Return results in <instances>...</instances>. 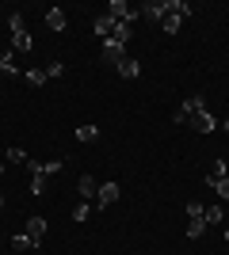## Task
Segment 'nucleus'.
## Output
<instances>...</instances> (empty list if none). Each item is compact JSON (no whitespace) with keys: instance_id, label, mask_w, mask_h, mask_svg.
<instances>
[{"instance_id":"nucleus-11","label":"nucleus","mask_w":229,"mask_h":255,"mask_svg":"<svg viewBox=\"0 0 229 255\" xmlns=\"http://www.w3.org/2000/svg\"><path fill=\"white\" fill-rule=\"evenodd\" d=\"M96 137H99V129L92 126V122H84V126H76V141H84V145H92Z\"/></svg>"},{"instance_id":"nucleus-17","label":"nucleus","mask_w":229,"mask_h":255,"mask_svg":"<svg viewBox=\"0 0 229 255\" xmlns=\"http://www.w3.org/2000/svg\"><path fill=\"white\" fill-rule=\"evenodd\" d=\"M0 73H8V76H15L19 69L11 65V50H0Z\"/></svg>"},{"instance_id":"nucleus-19","label":"nucleus","mask_w":229,"mask_h":255,"mask_svg":"<svg viewBox=\"0 0 229 255\" xmlns=\"http://www.w3.org/2000/svg\"><path fill=\"white\" fill-rule=\"evenodd\" d=\"M46 80H50V76H46V69H31V73H27V84H31V88H42Z\"/></svg>"},{"instance_id":"nucleus-21","label":"nucleus","mask_w":229,"mask_h":255,"mask_svg":"<svg viewBox=\"0 0 229 255\" xmlns=\"http://www.w3.org/2000/svg\"><path fill=\"white\" fill-rule=\"evenodd\" d=\"M88 217H92V206H88V202H80V206H73V221H80V225H84V221H88Z\"/></svg>"},{"instance_id":"nucleus-24","label":"nucleus","mask_w":229,"mask_h":255,"mask_svg":"<svg viewBox=\"0 0 229 255\" xmlns=\"http://www.w3.org/2000/svg\"><path fill=\"white\" fill-rule=\"evenodd\" d=\"M46 191V175L38 171V175H31V194H42Z\"/></svg>"},{"instance_id":"nucleus-20","label":"nucleus","mask_w":229,"mask_h":255,"mask_svg":"<svg viewBox=\"0 0 229 255\" xmlns=\"http://www.w3.org/2000/svg\"><path fill=\"white\" fill-rule=\"evenodd\" d=\"M11 248H15V252H31V236H27V233H19V236H11Z\"/></svg>"},{"instance_id":"nucleus-9","label":"nucleus","mask_w":229,"mask_h":255,"mask_svg":"<svg viewBox=\"0 0 229 255\" xmlns=\"http://www.w3.org/2000/svg\"><path fill=\"white\" fill-rule=\"evenodd\" d=\"M46 27H50V31H65V11L50 8V11H46Z\"/></svg>"},{"instance_id":"nucleus-4","label":"nucleus","mask_w":229,"mask_h":255,"mask_svg":"<svg viewBox=\"0 0 229 255\" xmlns=\"http://www.w3.org/2000/svg\"><path fill=\"white\" fill-rule=\"evenodd\" d=\"M115 198H119V183H103V187L96 191V210H107Z\"/></svg>"},{"instance_id":"nucleus-5","label":"nucleus","mask_w":229,"mask_h":255,"mask_svg":"<svg viewBox=\"0 0 229 255\" xmlns=\"http://www.w3.org/2000/svg\"><path fill=\"white\" fill-rule=\"evenodd\" d=\"M92 27H96V34H99V38H111V34H115V27H119V19H115V15L107 11V15H99V19L92 23Z\"/></svg>"},{"instance_id":"nucleus-23","label":"nucleus","mask_w":229,"mask_h":255,"mask_svg":"<svg viewBox=\"0 0 229 255\" xmlns=\"http://www.w3.org/2000/svg\"><path fill=\"white\" fill-rule=\"evenodd\" d=\"M8 160H11V164H23V168H27V152H23V149H15V145L8 149Z\"/></svg>"},{"instance_id":"nucleus-13","label":"nucleus","mask_w":229,"mask_h":255,"mask_svg":"<svg viewBox=\"0 0 229 255\" xmlns=\"http://www.w3.org/2000/svg\"><path fill=\"white\" fill-rule=\"evenodd\" d=\"M164 11H176L180 19H187V15H191V4H187V0H168V4H164Z\"/></svg>"},{"instance_id":"nucleus-18","label":"nucleus","mask_w":229,"mask_h":255,"mask_svg":"<svg viewBox=\"0 0 229 255\" xmlns=\"http://www.w3.org/2000/svg\"><path fill=\"white\" fill-rule=\"evenodd\" d=\"M203 233H207V221H203V217H195V221H187V236H191V240H199Z\"/></svg>"},{"instance_id":"nucleus-27","label":"nucleus","mask_w":229,"mask_h":255,"mask_svg":"<svg viewBox=\"0 0 229 255\" xmlns=\"http://www.w3.org/2000/svg\"><path fill=\"white\" fill-rule=\"evenodd\" d=\"M195 217H203V206H199V202H187V221H195Z\"/></svg>"},{"instance_id":"nucleus-15","label":"nucleus","mask_w":229,"mask_h":255,"mask_svg":"<svg viewBox=\"0 0 229 255\" xmlns=\"http://www.w3.org/2000/svg\"><path fill=\"white\" fill-rule=\"evenodd\" d=\"M31 34H27V31H19V34H11V50H19V53H27V50H31Z\"/></svg>"},{"instance_id":"nucleus-28","label":"nucleus","mask_w":229,"mask_h":255,"mask_svg":"<svg viewBox=\"0 0 229 255\" xmlns=\"http://www.w3.org/2000/svg\"><path fill=\"white\" fill-rule=\"evenodd\" d=\"M61 73H65V65H61V61H54V65H50V69H46V76H54V80H57V76H61Z\"/></svg>"},{"instance_id":"nucleus-25","label":"nucleus","mask_w":229,"mask_h":255,"mask_svg":"<svg viewBox=\"0 0 229 255\" xmlns=\"http://www.w3.org/2000/svg\"><path fill=\"white\" fill-rule=\"evenodd\" d=\"M8 27H11V34L27 31V27H23V15H15V11H11V15H8Z\"/></svg>"},{"instance_id":"nucleus-31","label":"nucleus","mask_w":229,"mask_h":255,"mask_svg":"<svg viewBox=\"0 0 229 255\" xmlns=\"http://www.w3.org/2000/svg\"><path fill=\"white\" fill-rule=\"evenodd\" d=\"M226 240H229V229H226Z\"/></svg>"},{"instance_id":"nucleus-2","label":"nucleus","mask_w":229,"mask_h":255,"mask_svg":"<svg viewBox=\"0 0 229 255\" xmlns=\"http://www.w3.org/2000/svg\"><path fill=\"white\" fill-rule=\"evenodd\" d=\"M203 107H207V99H203V96H191V99H184V103H180V107H176V122H187V118H191V115H195V111H203Z\"/></svg>"},{"instance_id":"nucleus-26","label":"nucleus","mask_w":229,"mask_h":255,"mask_svg":"<svg viewBox=\"0 0 229 255\" xmlns=\"http://www.w3.org/2000/svg\"><path fill=\"white\" fill-rule=\"evenodd\" d=\"M214 191H218V198H226V202H229V175H226V179H218V183H214Z\"/></svg>"},{"instance_id":"nucleus-30","label":"nucleus","mask_w":229,"mask_h":255,"mask_svg":"<svg viewBox=\"0 0 229 255\" xmlns=\"http://www.w3.org/2000/svg\"><path fill=\"white\" fill-rule=\"evenodd\" d=\"M0 210H4V194H0Z\"/></svg>"},{"instance_id":"nucleus-6","label":"nucleus","mask_w":229,"mask_h":255,"mask_svg":"<svg viewBox=\"0 0 229 255\" xmlns=\"http://www.w3.org/2000/svg\"><path fill=\"white\" fill-rule=\"evenodd\" d=\"M115 73H119V76H122V80H134V76L142 73V65L134 61V57H122V61H119V65H115Z\"/></svg>"},{"instance_id":"nucleus-16","label":"nucleus","mask_w":229,"mask_h":255,"mask_svg":"<svg viewBox=\"0 0 229 255\" xmlns=\"http://www.w3.org/2000/svg\"><path fill=\"white\" fill-rule=\"evenodd\" d=\"M130 34H134V27H130V23H122V19H119V27H115V34H111V38L126 46V42H130Z\"/></svg>"},{"instance_id":"nucleus-12","label":"nucleus","mask_w":229,"mask_h":255,"mask_svg":"<svg viewBox=\"0 0 229 255\" xmlns=\"http://www.w3.org/2000/svg\"><path fill=\"white\" fill-rule=\"evenodd\" d=\"M96 191H99V183L84 171V175H80V194H84V202H88V198H96Z\"/></svg>"},{"instance_id":"nucleus-14","label":"nucleus","mask_w":229,"mask_h":255,"mask_svg":"<svg viewBox=\"0 0 229 255\" xmlns=\"http://www.w3.org/2000/svg\"><path fill=\"white\" fill-rule=\"evenodd\" d=\"M161 27H164V31H168V34H176V31H180V27H184V19H180V15H176V11H164V19H161Z\"/></svg>"},{"instance_id":"nucleus-32","label":"nucleus","mask_w":229,"mask_h":255,"mask_svg":"<svg viewBox=\"0 0 229 255\" xmlns=\"http://www.w3.org/2000/svg\"><path fill=\"white\" fill-rule=\"evenodd\" d=\"M0 171H4V164H0Z\"/></svg>"},{"instance_id":"nucleus-1","label":"nucleus","mask_w":229,"mask_h":255,"mask_svg":"<svg viewBox=\"0 0 229 255\" xmlns=\"http://www.w3.org/2000/svg\"><path fill=\"white\" fill-rule=\"evenodd\" d=\"M187 126H191V129H199V133H210V129L218 126V118H214V115L207 111V107H203V111H195V115L187 118Z\"/></svg>"},{"instance_id":"nucleus-3","label":"nucleus","mask_w":229,"mask_h":255,"mask_svg":"<svg viewBox=\"0 0 229 255\" xmlns=\"http://www.w3.org/2000/svg\"><path fill=\"white\" fill-rule=\"evenodd\" d=\"M122 57H126V46L115 42V38H103V61H107V65H119Z\"/></svg>"},{"instance_id":"nucleus-8","label":"nucleus","mask_w":229,"mask_h":255,"mask_svg":"<svg viewBox=\"0 0 229 255\" xmlns=\"http://www.w3.org/2000/svg\"><path fill=\"white\" fill-rule=\"evenodd\" d=\"M138 11H142L149 23H161V19H164V4H161V0H149V4H142Z\"/></svg>"},{"instance_id":"nucleus-22","label":"nucleus","mask_w":229,"mask_h":255,"mask_svg":"<svg viewBox=\"0 0 229 255\" xmlns=\"http://www.w3.org/2000/svg\"><path fill=\"white\" fill-rule=\"evenodd\" d=\"M203 221L218 225V221H222V206H207V210H203Z\"/></svg>"},{"instance_id":"nucleus-29","label":"nucleus","mask_w":229,"mask_h":255,"mask_svg":"<svg viewBox=\"0 0 229 255\" xmlns=\"http://www.w3.org/2000/svg\"><path fill=\"white\" fill-rule=\"evenodd\" d=\"M222 129H226V133H229V118H226V122H222Z\"/></svg>"},{"instance_id":"nucleus-7","label":"nucleus","mask_w":229,"mask_h":255,"mask_svg":"<svg viewBox=\"0 0 229 255\" xmlns=\"http://www.w3.org/2000/svg\"><path fill=\"white\" fill-rule=\"evenodd\" d=\"M23 233L31 236V244L38 248V240H42V236H46V221H42V217H31V221H27V229H23Z\"/></svg>"},{"instance_id":"nucleus-10","label":"nucleus","mask_w":229,"mask_h":255,"mask_svg":"<svg viewBox=\"0 0 229 255\" xmlns=\"http://www.w3.org/2000/svg\"><path fill=\"white\" fill-rule=\"evenodd\" d=\"M218 179H226V160H214V164L207 168V187H214Z\"/></svg>"}]
</instances>
